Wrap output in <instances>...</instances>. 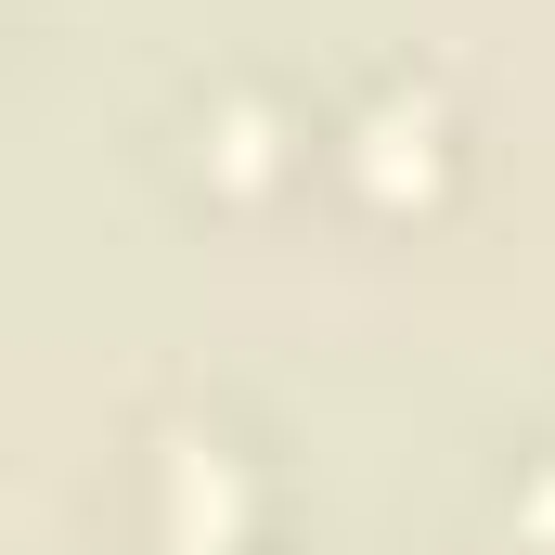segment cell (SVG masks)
Returning <instances> with one entry per match:
<instances>
[{
  "label": "cell",
  "mask_w": 555,
  "mask_h": 555,
  "mask_svg": "<svg viewBox=\"0 0 555 555\" xmlns=\"http://www.w3.org/2000/svg\"><path fill=\"white\" fill-rule=\"evenodd\" d=\"M465 168H478L465 91H452L439 65H414V52L362 65V78L336 91V117H323V181H336L362 220H439V207L465 194Z\"/></svg>",
  "instance_id": "1"
},
{
  "label": "cell",
  "mask_w": 555,
  "mask_h": 555,
  "mask_svg": "<svg viewBox=\"0 0 555 555\" xmlns=\"http://www.w3.org/2000/svg\"><path fill=\"white\" fill-rule=\"evenodd\" d=\"M272 530V452L207 401L130 426V543L142 555H259Z\"/></svg>",
  "instance_id": "2"
},
{
  "label": "cell",
  "mask_w": 555,
  "mask_h": 555,
  "mask_svg": "<svg viewBox=\"0 0 555 555\" xmlns=\"http://www.w3.org/2000/svg\"><path fill=\"white\" fill-rule=\"evenodd\" d=\"M310 168H323V130L297 117V91L259 78V65H207V78L168 104V181H181L207 220H272Z\"/></svg>",
  "instance_id": "3"
},
{
  "label": "cell",
  "mask_w": 555,
  "mask_h": 555,
  "mask_svg": "<svg viewBox=\"0 0 555 555\" xmlns=\"http://www.w3.org/2000/svg\"><path fill=\"white\" fill-rule=\"evenodd\" d=\"M504 530H517V555H555V439L504 465Z\"/></svg>",
  "instance_id": "4"
}]
</instances>
